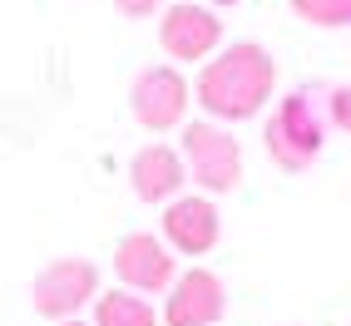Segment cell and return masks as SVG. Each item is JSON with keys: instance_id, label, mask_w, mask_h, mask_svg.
<instances>
[{"instance_id": "cell-1", "label": "cell", "mask_w": 351, "mask_h": 326, "mask_svg": "<svg viewBox=\"0 0 351 326\" xmlns=\"http://www.w3.org/2000/svg\"><path fill=\"white\" fill-rule=\"evenodd\" d=\"M277 84V60L252 40L228 45L218 60L203 64L198 75V104L223 124H243L252 114H263V104L272 99Z\"/></svg>"}, {"instance_id": "cell-2", "label": "cell", "mask_w": 351, "mask_h": 326, "mask_svg": "<svg viewBox=\"0 0 351 326\" xmlns=\"http://www.w3.org/2000/svg\"><path fill=\"white\" fill-rule=\"evenodd\" d=\"M183 163L208 193H232L243 183V144L218 124H183Z\"/></svg>"}, {"instance_id": "cell-3", "label": "cell", "mask_w": 351, "mask_h": 326, "mask_svg": "<svg viewBox=\"0 0 351 326\" xmlns=\"http://www.w3.org/2000/svg\"><path fill=\"white\" fill-rule=\"evenodd\" d=\"M95 297H99V267L89 258H55L50 267H40V277L30 282L35 312L50 316V321H69Z\"/></svg>"}, {"instance_id": "cell-4", "label": "cell", "mask_w": 351, "mask_h": 326, "mask_svg": "<svg viewBox=\"0 0 351 326\" xmlns=\"http://www.w3.org/2000/svg\"><path fill=\"white\" fill-rule=\"evenodd\" d=\"M267 153L277 168L287 173H302L307 163L322 153V119L312 114V99L307 95H287L277 104V114L267 119Z\"/></svg>"}, {"instance_id": "cell-5", "label": "cell", "mask_w": 351, "mask_h": 326, "mask_svg": "<svg viewBox=\"0 0 351 326\" xmlns=\"http://www.w3.org/2000/svg\"><path fill=\"white\" fill-rule=\"evenodd\" d=\"M129 109L138 129L149 134H169L183 124V114H189V79L178 75L173 64H149L134 75V89H129Z\"/></svg>"}, {"instance_id": "cell-6", "label": "cell", "mask_w": 351, "mask_h": 326, "mask_svg": "<svg viewBox=\"0 0 351 326\" xmlns=\"http://www.w3.org/2000/svg\"><path fill=\"white\" fill-rule=\"evenodd\" d=\"M228 312V287L218 272L208 267H189L173 277L169 301H163V326H218V316Z\"/></svg>"}, {"instance_id": "cell-7", "label": "cell", "mask_w": 351, "mask_h": 326, "mask_svg": "<svg viewBox=\"0 0 351 326\" xmlns=\"http://www.w3.org/2000/svg\"><path fill=\"white\" fill-rule=\"evenodd\" d=\"M114 272L129 292H169L173 287V247L154 238V232H129V238L114 247Z\"/></svg>"}, {"instance_id": "cell-8", "label": "cell", "mask_w": 351, "mask_h": 326, "mask_svg": "<svg viewBox=\"0 0 351 326\" xmlns=\"http://www.w3.org/2000/svg\"><path fill=\"white\" fill-rule=\"evenodd\" d=\"M218 40H223V20L208 5H193V0H178L158 20V45L173 60H208L218 50Z\"/></svg>"}, {"instance_id": "cell-9", "label": "cell", "mask_w": 351, "mask_h": 326, "mask_svg": "<svg viewBox=\"0 0 351 326\" xmlns=\"http://www.w3.org/2000/svg\"><path fill=\"white\" fill-rule=\"evenodd\" d=\"M218 232H223V218L208 198H173L163 208V242L183 258H203V252L218 247Z\"/></svg>"}, {"instance_id": "cell-10", "label": "cell", "mask_w": 351, "mask_h": 326, "mask_svg": "<svg viewBox=\"0 0 351 326\" xmlns=\"http://www.w3.org/2000/svg\"><path fill=\"white\" fill-rule=\"evenodd\" d=\"M129 183L144 203H173L183 193V183H189V163L169 144H144L129 163Z\"/></svg>"}, {"instance_id": "cell-11", "label": "cell", "mask_w": 351, "mask_h": 326, "mask_svg": "<svg viewBox=\"0 0 351 326\" xmlns=\"http://www.w3.org/2000/svg\"><path fill=\"white\" fill-rule=\"evenodd\" d=\"M95 326H158L154 307L138 292H99L95 297Z\"/></svg>"}, {"instance_id": "cell-12", "label": "cell", "mask_w": 351, "mask_h": 326, "mask_svg": "<svg viewBox=\"0 0 351 326\" xmlns=\"http://www.w3.org/2000/svg\"><path fill=\"white\" fill-rule=\"evenodd\" d=\"M292 10L307 20V25H351V0H292Z\"/></svg>"}, {"instance_id": "cell-13", "label": "cell", "mask_w": 351, "mask_h": 326, "mask_svg": "<svg viewBox=\"0 0 351 326\" xmlns=\"http://www.w3.org/2000/svg\"><path fill=\"white\" fill-rule=\"evenodd\" d=\"M332 124L341 134H351V84H337L332 89Z\"/></svg>"}, {"instance_id": "cell-14", "label": "cell", "mask_w": 351, "mask_h": 326, "mask_svg": "<svg viewBox=\"0 0 351 326\" xmlns=\"http://www.w3.org/2000/svg\"><path fill=\"white\" fill-rule=\"evenodd\" d=\"M114 5H119L129 20H144V15H154V10L163 5V0H114Z\"/></svg>"}, {"instance_id": "cell-15", "label": "cell", "mask_w": 351, "mask_h": 326, "mask_svg": "<svg viewBox=\"0 0 351 326\" xmlns=\"http://www.w3.org/2000/svg\"><path fill=\"white\" fill-rule=\"evenodd\" d=\"M193 5H238V0H193Z\"/></svg>"}, {"instance_id": "cell-16", "label": "cell", "mask_w": 351, "mask_h": 326, "mask_svg": "<svg viewBox=\"0 0 351 326\" xmlns=\"http://www.w3.org/2000/svg\"><path fill=\"white\" fill-rule=\"evenodd\" d=\"M60 326H84V321H80V316H69V321H60Z\"/></svg>"}]
</instances>
